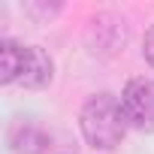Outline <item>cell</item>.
<instances>
[{
  "label": "cell",
  "mask_w": 154,
  "mask_h": 154,
  "mask_svg": "<svg viewBox=\"0 0 154 154\" xmlns=\"http://www.w3.org/2000/svg\"><path fill=\"white\" fill-rule=\"evenodd\" d=\"M79 130L91 148H100V151L118 148L127 133V118H124L121 100L115 94H94L82 106Z\"/></svg>",
  "instance_id": "1"
},
{
  "label": "cell",
  "mask_w": 154,
  "mask_h": 154,
  "mask_svg": "<svg viewBox=\"0 0 154 154\" xmlns=\"http://www.w3.org/2000/svg\"><path fill=\"white\" fill-rule=\"evenodd\" d=\"M121 109H124L127 127L154 133V82L145 75L130 79L121 91Z\"/></svg>",
  "instance_id": "2"
},
{
  "label": "cell",
  "mask_w": 154,
  "mask_h": 154,
  "mask_svg": "<svg viewBox=\"0 0 154 154\" xmlns=\"http://www.w3.org/2000/svg\"><path fill=\"white\" fill-rule=\"evenodd\" d=\"M9 145L15 154H51V133L33 118H18L9 127Z\"/></svg>",
  "instance_id": "3"
},
{
  "label": "cell",
  "mask_w": 154,
  "mask_h": 154,
  "mask_svg": "<svg viewBox=\"0 0 154 154\" xmlns=\"http://www.w3.org/2000/svg\"><path fill=\"white\" fill-rule=\"evenodd\" d=\"M54 75V63L48 57L45 48L39 45H24V63H21V75H18V85L36 91V88H45Z\"/></svg>",
  "instance_id": "4"
},
{
  "label": "cell",
  "mask_w": 154,
  "mask_h": 154,
  "mask_svg": "<svg viewBox=\"0 0 154 154\" xmlns=\"http://www.w3.org/2000/svg\"><path fill=\"white\" fill-rule=\"evenodd\" d=\"M21 63H24V45H18L15 39H3L0 42V82L3 85L18 82Z\"/></svg>",
  "instance_id": "5"
},
{
  "label": "cell",
  "mask_w": 154,
  "mask_h": 154,
  "mask_svg": "<svg viewBox=\"0 0 154 154\" xmlns=\"http://www.w3.org/2000/svg\"><path fill=\"white\" fill-rule=\"evenodd\" d=\"M142 54H145V60H148V66L154 69V24L145 30V39H142Z\"/></svg>",
  "instance_id": "6"
}]
</instances>
